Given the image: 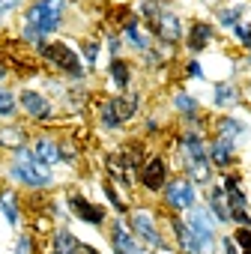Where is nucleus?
<instances>
[{
    "instance_id": "obj_1",
    "label": "nucleus",
    "mask_w": 251,
    "mask_h": 254,
    "mask_svg": "<svg viewBox=\"0 0 251 254\" xmlns=\"http://www.w3.org/2000/svg\"><path fill=\"white\" fill-rule=\"evenodd\" d=\"M206 132L200 129H180L174 135V156H177V165L183 171V177H188L200 191L209 189L215 183V171L209 165V153H206Z\"/></svg>"
},
{
    "instance_id": "obj_2",
    "label": "nucleus",
    "mask_w": 251,
    "mask_h": 254,
    "mask_svg": "<svg viewBox=\"0 0 251 254\" xmlns=\"http://www.w3.org/2000/svg\"><path fill=\"white\" fill-rule=\"evenodd\" d=\"M3 174H6V180L15 189H27V191H51L57 186L54 171L36 159L33 147H24V150L12 153L6 168H3Z\"/></svg>"
},
{
    "instance_id": "obj_3",
    "label": "nucleus",
    "mask_w": 251,
    "mask_h": 254,
    "mask_svg": "<svg viewBox=\"0 0 251 254\" xmlns=\"http://www.w3.org/2000/svg\"><path fill=\"white\" fill-rule=\"evenodd\" d=\"M96 111V126L99 132L105 135H117L123 132L129 123H135L141 117V96L132 90V93H114L108 99H99L93 105Z\"/></svg>"
},
{
    "instance_id": "obj_4",
    "label": "nucleus",
    "mask_w": 251,
    "mask_h": 254,
    "mask_svg": "<svg viewBox=\"0 0 251 254\" xmlns=\"http://www.w3.org/2000/svg\"><path fill=\"white\" fill-rule=\"evenodd\" d=\"M69 21V0H30L21 9V24H30L45 42L60 36Z\"/></svg>"
},
{
    "instance_id": "obj_5",
    "label": "nucleus",
    "mask_w": 251,
    "mask_h": 254,
    "mask_svg": "<svg viewBox=\"0 0 251 254\" xmlns=\"http://www.w3.org/2000/svg\"><path fill=\"white\" fill-rule=\"evenodd\" d=\"M36 54H39V60H42L48 69H54L60 78H66V81H72V84L90 78V72H87V66H84L78 48L69 45L66 39H48V42H42V45L36 48Z\"/></svg>"
},
{
    "instance_id": "obj_6",
    "label": "nucleus",
    "mask_w": 251,
    "mask_h": 254,
    "mask_svg": "<svg viewBox=\"0 0 251 254\" xmlns=\"http://www.w3.org/2000/svg\"><path fill=\"white\" fill-rule=\"evenodd\" d=\"M126 224L132 227V233L138 236V242L147 248V251H174V245L168 242L162 224H159V215L150 209V206H135L126 215Z\"/></svg>"
},
{
    "instance_id": "obj_7",
    "label": "nucleus",
    "mask_w": 251,
    "mask_h": 254,
    "mask_svg": "<svg viewBox=\"0 0 251 254\" xmlns=\"http://www.w3.org/2000/svg\"><path fill=\"white\" fill-rule=\"evenodd\" d=\"M218 186L224 191L233 227H251V197L245 191L242 174L239 171H224V174H218Z\"/></svg>"
},
{
    "instance_id": "obj_8",
    "label": "nucleus",
    "mask_w": 251,
    "mask_h": 254,
    "mask_svg": "<svg viewBox=\"0 0 251 254\" xmlns=\"http://www.w3.org/2000/svg\"><path fill=\"white\" fill-rule=\"evenodd\" d=\"M200 189L188 180V177H183V174H174L171 180H168V186L162 189V206L168 209V215H186L191 206H197L200 203Z\"/></svg>"
},
{
    "instance_id": "obj_9",
    "label": "nucleus",
    "mask_w": 251,
    "mask_h": 254,
    "mask_svg": "<svg viewBox=\"0 0 251 254\" xmlns=\"http://www.w3.org/2000/svg\"><path fill=\"white\" fill-rule=\"evenodd\" d=\"M150 33H153L156 45H162V48H168V51H177V48H183V36H186V18H183V12H180L174 3H171V0H165V6H162V12H159L156 24L150 27Z\"/></svg>"
},
{
    "instance_id": "obj_10",
    "label": "nucleus",
    "mask_w": 251,
    "mask_h": 254,
    "mask_svg": "<svg viewBox=\"0 0 251 254\" xmlns=\"http://www.w3.org/2000/svg\"><path fill=\"white\" fill-rule=\"evenodd\" d=\"M171 108H174L177 120L183 123V129H200V132H206L209 126H212V117L203 111V102L191 90H186V87H177L171 93Z\"/></svg>"
},
{
    "instance_id": "obj_11",
    "label": "nucleus",
    "mask_w": 251,
    "mask_h": 254,
    "mask_svg": "<svg viewBox=\"0 0 251 254\" xmlns=\"http://www.w3.org/2000/svg\"><path fill=\"white\" fill-rule=\"evenodd\" d=\"M186 224H188V230L194 233V239H197V245H200V251L203 254H218V239H221V227L215 224V218L209 215V209L203 206V200L197 203V206H191L186 215Z\"/></svg>"
},
{
    "instance_id": "obj_12",
    "label": "nucleus",
    "mask_w": 251,
    "mask_h": 254,
    "mask_svg": "<svg viewBox=\"0 0 251 254\" xmlns=\"http://www.w3.org/2000/svg\"><path fill=\"white\" fill-rule=\"evenodd\" d=\"M18 108H21V114H24L30 123H36V126H51V123H57V105L51 102V96L42 93V90H36V87H30V84L18 87Z\"/></svg>"
},
{
    "instance_id": "obj_13",
    "label": "nucleus",
    "mask_w": 251,
    "mask_h": 254,
    "mask_svg": "<svg viewBox=\"0 0 251 254\" xmlns=\"http://www.w3.org/2000/svg\"><path fill=\"white\" fill-rule=\"evenodd\" d=\"M212 135L233 144L236 150H245V147H251V120L236 114V111L215 114L212 117Z\"/></svg>"
},
{
    "instance_id": "obj_14",
    "label": "nucleus",
    "mask_w": 251,
    "mask_h": 254,
    "mask_svg": "<svg viewBox=\"0 0 251 254\" xmlns=\"http://www.w3.org/2000/svg\"><path fill=\"white\" fill-rule=\"evenodd\" d=\"M63 203H66L69 218H75L81 224H90V227H105L108 224V209L102 203L90 200L87 194H81L78 189H69L66 197H63Z\"/></svg>"
},
{
    "instance_id": "obj_15",
    "label": "nucleus",
    "mask_w": 251,
    "mask_h": 254,
    "mask_svg": "<svg viewBox=\"0 0 251 254\" xmlns=\"http://www.w3.org/2000/svg\"><path fill=\"white\" fill-rule=\"evenodd\" d=\"M171 162L165 153H147L144 165L138 168V186L147 191V194H162V189L168 186L171 180Z\"/></svg>"
},
{
    "instance_id": "obj_16",
    "label": "nucleus",
    "mask_w": 251,
    "mask_h": 254,
    "mask_svg": "<svg viewBox=\"0 0 251 254\" xmlns=\"http://www.w3.org/2000/svg\"><path fill=\"white\" fill-rule=\"evenodd\" d=\"M218 42V27L209 18H191L186 24V36H183V51L188 57H203L212 45Z\"/></svg>"
},
{
    "instance_id": "obj_17",
    "label": "nucleus",
    "mask_w": 251,
    "mask_h": 254,
    "mask_svg": "<svg viewBox=\"0 0 251 254\" xmlns=\"http://www.w3.org/2000/svg\"><path fill=\"white\" fill-rule=\"evenodd\" d=\"M105 227H108L105 236H108V248H111V254H147V248L138 242V236L132 233V227L126 224L123 215H114Z\"/></svg>"
},
{
    "instance_id": "obj_18",
    "label": "nucleus",
    "mask_w": 251,
    "mask_h": 254,
    "mask_svg": "<svg viewBox=\"0 0 251 254\" xmlns=\"http://www.w3.org/2000/svg\"><path fill=\"white\" fill-rule=\"evenodd\" d=\"M120 36H123V42H126V51H132V54H144V51H150L153 45H156V39H153V33L147 30V24L132 12L129 18L123 21V27H120Z\"/></svg>"
},
{
    "instance_id": "obj_19",
    "label": "nucleus",
    "mask_w": 251,
    "mask_h": 254,
    "mask_svg": "<svg viewBox=\"0 0 251 254\" xmlns=\"http://www.w3.org/2000/svg\"><path fill=\"white\" fill-rule=\"evenodd\" d=\"M245 18H251V0H224L212 9V24L221 33H230Z\"/></svg>"
},
{
    "instance_id": "obj_20",
    "label": "nucleus",
    "mask_w": 251,
    "mask_h": 254,
    "mask_svg": "<svg viewBox=\"0 0 251 254\" xmlns=\"http://www.w3.org/2000/svg\"><path fill=\"white\" fill-rule=\"evenodd\" d=\"M209 90H212V93H209V105H212V111H215V114L233 111V108H239V105L245 102V90H242L236 81H230V78L215 81Z\"/></svg>"
},
{
    "instance_id": "obj_21",
    "label": "nucleus",
    "mask_w": 251,
    "mask_h": 254,
    "mask_svg": "<svg viewBox=\"0 0 251 254\" xmlns=\"http://www.w3.org/2000/svg\"><path fill=\"white\" fill-rule=\"evenodd\" d=\"M30 147L36 153V159L42 165H48L51 171L66 165V156H63V138L60 135H51V132H39L36 138H30Z\"/></svg>"
},
{
    "instance_id": "obj_22",
    "label": "nucleus",
    "mask_w": 251,
    "mask_h": 254,
    "mask_svg": "<svg viewBox=\"0 0 251 254\" xmlns=\"http://www.w3.org/2000/svg\"><path fill=\"white\" fill-rule=\"evenodd\" d=\"M105 78L114 93H132L135 84V63L129 57H111L105 66Z\"/></svg>"
},
{
    "instance_id": "obj_23",
    "label": "nucleus",
    "mask_w": 251,
    "mask_h": 254,
    "mask_svg": "<svg viewBox=\"0 0 251 254\" xmlns=\"http://www.w3.org/2000/svg\"><path fill=\"white\" fill-rule=\"evenodd\" d=\"M206 153H209V165H212V171H215V174L236 171V165H239V150H236L233 144H227V141L215 138V135L209 138Z\"/></svg>"
},
{
    "instance_id": "obj_24",
    "label": "nucleus",
    "mask_w": 251,
    "mask_h": 254,
    "mask_svg": "<svg viewBox=\"0 0 251 254\" xmlns=\"http://www.w3.org/2000/svg\"><path fill=\"white\" fill-rule=\"evenodd\" d=\"M200 200H203V206L209 209V215L215 218L218 227H233V221H230V209H227V200H224V191H221L218 180H215L209 189H203Z\"/></svg>"
},
{
    "instance_id": "obj_25",
    "label": "nucleus",
    "mask_w": 251,
    "mask_h": 254,
    "mask_svg": "<svg viewBox=\"0 0 251 254\" xmlns=\"http://www.w3.org/2000/svg\"><path fill=\"white\" fill-rule=\"evenodd\" d=\"M24 147H30V132L24 129L21 123H0V153H18V150H24Z\"/></svg>"
},
{
    "instance_id": "obj_26",
    "label": "nucleus",
    "mask_w": 251,
    "mask_h": 254,
    "mask_svg": "<svg viewBox=\"0 0 251 254\" xmlns=\"http://www.w3.org/2000/svg\"><path fill=\"white\" fill-rule=\"evenodd\" d=\"M168 227H171V233H174V248H177V254H203L183 215H168Z\"/></svg>"
},
{
    "instance_id": "obj_27",
    "label": "nucleus",
    "mask_w": 251,
    "mask_h": 254,
    "mask_svg": "<svg viewBox=\"0 0 251 254\" xmlns=\"http://www.w3.org/2000/svg\"><path fill=\"white\" fill-rule=\"evenodd\" d=\"M0 215H3V221L12 227V230H18L21 227V197H18V189L9 183H3L0 186Z\"/></svg>"
},
{
    "instance_id": "obj_28",
    "label": "nucleus",
    "mask_w": 251,
    "mask_h": 254,
    "mask_svg": "<svg viewBox=\"0 0 251 254\" xmlns=\"http://www.w3.org/2000/svg\"><path fill=\"white\" fill-rule=\"evenodd\" d=\"M84 239H78L75 230H69L66 224H57L51 230V242H48V251L45 254H78Z\"/></svg>"
},
{
    "instance_id": "obj_29",
    "label": "nucleus",
    "mask_w": 251,
    "mask_h": 254,
    "mask_svg": "<svg viewBox=\"0 0 251 254\" xmlns=\"http://www.w3.org/2000/svg\"><path fill=\"white\" fill-rule=\"evenodd\" d=\"M171 60H174V51H168L162 45H153L150 51L141 54V69L144 72H165L171 66Z\"/></svg>"
},
{
    "instance_id": "obj_30",
    "label": "nucleus",
    "mask_w": 251,
    "mask_h": 254,
    "mask_svg": "<svg viewBox=\"0 0 251 254\" xmlns=\"http://www.w3.org/2000/svg\"><path fill=\"white\" fill-rule=\"evenodd\" d=\"M60 102H63V108H66V111H84V108L90 105V87H87V81L69 84Z\"/></svg>"
},
{
    "instance_id": "obj_31",
    "label": "nucleus",
    "mask_w": 251,
    "mask_h": 254,
    "mask_svg": "<svg viewBox=\"0 0 251 254\" xmlns=\"http://www.w3.org/2000/svg\"><path fill=\"white\" fill-rule=\"evenodd\" d=\"M78 54H81L87 72H96L99 69V57H102V39H96V36L78 39Z\"/></svg>"
},
{
    "instance_id": "obj_32",
    "label": "nucleus",
    "mask_w": 251,
    "mask_h": 254,
    "mask_svg": "<svg viewBox=\"0 0 251 254\" xmlns=\"http://www.w3.org/2000/svg\"><path fill=\"white\" fill-rule=\"evenodd\" d=\"M18 114H21V108H18V90L0 84V123H12Z\"/></svg>"
},
{
    "instance_id": "obj_33",
    "label": "nucleus",
    "mask_w": 251,
    "mask_h": 254,
    "mask_svg": "<svg viewBox=\"0 0 251 254\" xmlns=\"http://www.w3.org/2000/svg\"><path fill=\"white\" fill-rule=\"evenodd\" d=\"M99 189H102V197H105V203L114 209V215H123V218L129 215V209H132V206H126V197L117 191V186H114L111 180H102V183H99Z\"/></svg>"
},
{
    "instance_id": "obj_34",
    "label": "nucleus",
    "mask_w": 251,
    "mask_h": 254,
    "mask_svg": "<svg viewBox=\"0 0 251 254\" xmlns=\"http://www.w3.org/2000/svg\"><path fill=\"white\" fill-rule=\"evenodd\" d=\"M102 48H105L111 57H123V54H126V42H123L120 30L105 27V30H102Z\"/></svg>"
},
{
    "instance_id": "obj_35",
    "label": "nucleus",
    "mask_w": 251,
    "mask_h": 254,
    "mask_svg": "<svg viewBox=\"0 0 251 254\" xmlns=\"http://www.w3.org/2000/svg\"><path fill=\"white\" fill-rule=\"evenodd\" d=\"M183 75H186L188 81L209 84V78H206V66H203V60H200V57H186V60H183Z\"/></svg>"
},
{
    "instance_id": "obj_36",
    "label": "nucleus",
    "mask_w": 251,
    "mask_h": 254,
    "mask_svg": "<svg viewBox=\"0 0 251 254\" xmlns=\"http://www.w3.org/2000/svg\"><path fill=\"white\" fill-rule=\"evenodd\" d=\"M230 39H233V45L245 54L248 48H251V18H245V21H239L233 30H230Z\"/></svg>"
},
{
    "instance_id": "obj_37",
    "label": "nucleus",
    "mask_w": 251,
    "mask_h": 254,
    "mask_svg": "<svg viewBox=\"0 0 251 254\" xmlns=\"http://www.w3.org/2000/svg\"><path fill=\"white\" fill-rule=\"evenodd\" d=\"M12 254H39L36 233H18L15 236V245H12Z\"/></svg>"
},
{
    "instance_id": "obj_38",
    "label": "nucleus",
    "mask_w": 251,
    "mask_h": 254,
    "mask_svg": "<svg viewBox=\"0 0 251 254\" xmlns=\"http://www.w3.org/2000/svg\"><path fill=\"white\" fill-rule=\"evenodd\" d=\"M141 129H144V138H159L162 135V129H165V123H162V117L159 114H147L144 117V123H141Z\"/></svg>"
},
{
    "instance_id": "obj_39",
    "label": "nucleus",
    "mask_w": 251,
    "mask_h": 254,
    "mask_svg": "<svg viewBox=\"0 0 251 254\" xmlns=\"http://www.w3.org/2000/svg\"><path fill=\"white\" fill-rule=\"evenodd\" d=\"M230 236H233L239 254H251V227H233Z\"/></svg>"
},
{
    "instance_id": "obj_40",
    "label": "nucleus",
    "mask_w": 251,
    "mask_h": 254,
    "mask_svg": "<svg viewBox=\"0 0 251 254\" xmlns=\"http://www.w3.org/2000/svg\"><path fill=\"white\" fill-rule=\"evenodd\" d=\"M27 6V0H0V15L3 18H12L15 12H21Z\"/></svg>"
},
{
    "instance_id": "obj_41",
    "label": "nucleus",
    "mask_w": 251,
    "mask_h": 254,
    "mask_svg": "<svg viewBox=\"0 0 251 254\" xmlns=\"http://www.w3.org/2000/svg\"><path fill=\"white\" fill-rule=\"evenodd\" d=\"M218 248H221V254H239V248H236V242H233V236H230V233H221Z\"/></svg>"
},
{
    "instance_id": "obj_42",
    "label": "nucleus",
    "mask_w": 251,
    "mask_h": 254,
    "mask_svg": "<svg viewBox=\"0 0 251 254\" xmlns=\"http://www.w3.org/2000/svg\"><path fill=\"white\" fill-rule=\"evenodd\" d=\"M9 75H12V66H9V60H3V57H0V84H6V81H9Z\"/></svg>"
},
{
    "instance_id": "obj_43",
    "label": "nucleus",
    "mask_w": 251,
    "mask_h": 254,
    "mask_svg": "<svg viewBox=\"0 0 251 254\" xmlns=\"http://www.w3.org/2000/svg\"><path fill=\"white\" fill-rule=\"evenodd\" d=\"M78 254H102V251H99V248H93V245H87V242H81Z\"/></svg>"
},
{
    "instance_id": "obj_44",
    "label": "nucleus",
    "mask_w": 251,
    "mask_h": 254,
    "mask_svg": "<svg viewBox=\"0 0 251 254\" xmlns=\"http://www.w3.org/2000/svg\"><path fill=\"white\" fill-rule=\"evenodd\" d=\"M248 69H251V48L242 54V72H248Z\"/></svg>"
},
{
    "instance_id": "obj_45",
    "label": "nucleus",
    "mask_w": 251,
    "mask_h": 254,
    "mask_svg": "<svg viewBox=\"0 0 251 254\" xmlns=\"http://www.w3.org/2000/svg\"><path fill=\"white\" fill-rule=\"evenodd\" d=\"M200 3H203V6H209V9H215L218 3H224V0H200Z\"/></svg>"
},
{
    "instance_id": "obj_46",
    "label": "nucleus",
    "mask_w": 251,
    "mask_h": 254,
    "mask_svg": "<svg viewBox=\"0 0 251 254\" xmlns=\"http://www.w3.org/2000/svg\"><path fill=\"white\" fill-rule=\"evenodd\" d=\"M6 24H9V18H3V15H0V36H3V30H6Z\"/></svg>"
},
{
    "instance_id": "obj_47",
    "label": "nucleus",
    "mask_w": 251,
    "mask_h": 254,
    "mask_svg": "<svg viewBox=\"0 0 251 254\" xmlns=\"http://www.w3.org/2000/svg\"><path fill=\"white\" fill-rule=\"evenodd\" d=\"M147 254H174V251H147Z\"/></svg>"
},
{
    "instance_id": "obj_48",
    "label": "nucleus",
    "mask_w": 251,
    "mask_h": 254,
    "mask_svg": "<svg viewBox=\"0 0 251 254\" xmlns=\"http://www.w3.org/2000/svg\"><path fill=\"white\" fill-rule=\"evenodd\" d=\"M245 78H248V87H251V69H248V72H245Z\"/></svg>"
}]
</instances>
